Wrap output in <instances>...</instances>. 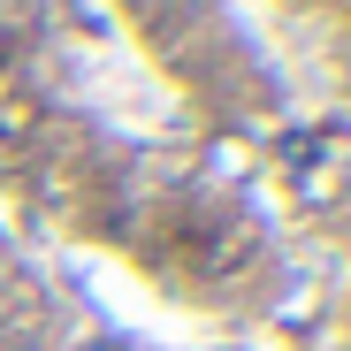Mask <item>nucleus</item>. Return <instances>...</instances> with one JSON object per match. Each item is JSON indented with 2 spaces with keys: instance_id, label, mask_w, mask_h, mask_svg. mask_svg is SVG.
I'll list each match as a JSON object with an SVG mask.
<instances>
[{
  "instance_id": "f257e3e1",
  "label": "nucleus",
  "mask_w": 351,
  "mask_h": 351,
  "mask_svg": "<svg viewBox=\"0 0 351 351\" xmlns=\"http://www.w3.org/2000/svg\"><path fill=\"white\" fill-rule=\"evenodd\" d=\"M84 351H130V343H114V336H99V343H84Z\"/></svg>"
}]
</instances>
